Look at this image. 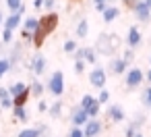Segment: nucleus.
I'll return each instance as SVG.
<instances>
[{
	"instance_id": "nucleus-1",
	"label": "nucleus",
	"mask_w": 151,
	"mask_h": 137,
	"mask_svg": "<svg viewBox=\"0 0 151 137\" xmlns=\"http://www.w3.org/2000/svg\"><path fill=\"white\" fill-rule=\"evenodd\" d=\"M58 27V15L56 13H48L46 17H42L40 19V23H37V27H35V31H33V44L35 46H42L44 44V40L54 31Z\"/></svg>"
},
{
	"instance_id": "nucleus-2",
	"label": "nucleus",
	"mask_w": 151,
	"mask_h": 137,
	"mask_svg": "<svg viewBox=\"0 0 151 137\" xmlns=\"http://www.w3.org/2000/svg\"><path fill=\"white\" fill-rule=\"evenodd\" d=\"M118 46H120V40L114 33H101L95 42V52H99L104 56H112Z\"/></svg>"
},
{
	"instance_id": "nucleus-3",
	"label": "nucleus",
	"mask_w": 151,
	"mask_h": 137,
	"mask_svg": "<svg viewBox=\"0 0 151 137\" xmlns=\"http://www.w3.org/2000/svg\"><path fill=\"white\" fill-rule=\"evenodd\" d=\"M46 89L52 94V96H62L64 94V75L60 71H54L50 75V81L46 85Z\"/></svg>"
},
{
	"instance_id": "nucleus-4",
	"label": "nucleus",
	"mask_w": 151,
	"mask_h": 137,
	"mask_svg": "<svg viewBox=\"0 0 151 137\" xmlns=\"http://www.w3.org/2000/svg\"><path fill=\"white\" fill-rule=\"evenodd\" d=\"M106 81H108V73H106V69L95 67V69L89 73V83H91V87H95V89H104V87H106Z\"/></svg>"
},
{
	"instance_id": "nucleus-5",
	"label": "nucleus",
	"mask_w": 151,
	"mask_h": 137,
	"mask_svg": "<svg viewBox=\"0 0 151 137\" xmlns=\"http://www.w3.org/2000/svg\"><path fill=\"white\" fill-rule=\"evenodd\" d=\"M143 79H145L143 71H141L139 67H132V69H128V71H126V77H124V85H126L128 89H132V87H139V85L143 83Z\"/></svg>"
},
{
	"instance_id": "nucleus-6",
	"label": "nucleus",
	"mask_w": 151,
	"mask_h": 137,
	"mask_svg": "<svg viewBox=\"0 0 151 137\" xmlns=\"http://www.w3.org/2000/svg\"><path fill=\"white\" fill-rule=\"evenodd\" d=\"M132 13H134V17H137L139 21H143V23H147V21L151 19V11H149V7L145 4V0H137V2L132 4Z\"/></svg>"
},
{
	"instance_id": "nucleus-7",
	"label": "nucleus",
	"mask_w": 151,
	"mask_h": 137,
	"mask_svg": "<svg viewBox=\"0 0 151 137\" xmlns=\"http://www.w3.org/2000/svg\"><path fill=\"white\" fill-rule=\"evenodd\" d=\"M46 69H48L46 58H44L42 54H33V58H31V62H29V71H31L33 75H44Z\"/></svg>"
},
{
	"instance_id": "nucleus-8",
	"label": "nucleus",
	"mask_w": 151,
	"mask_h": 137,
	"mask_svg": "<svg viewBox=\"0 0 151 137\" xmlns=\"http://www.w3.org/2000/svg\"><path fill=\"white\" fill-rule=\"evenodd\" d=\"M101 123L97 120V116L95 118H89L85 125H83V133H85V137H97V135H101Z\"/></svg>"
},
{
	"instance_id": "nucleus-9",
	"label": "nucleus",
	"mask_w": 151,
	"mask_h": 137,
	"mask_svg": "<svg viewBox=\"0 0 151 137\" xmlns=\"http://www.w3.org/2000/svg\"><path fill=\"white\" fill-rule=\"evenodd\" d=\"M70 120H73V125H77V127H83V125L89 120V114H87V110H85L83 106H77V108L70 112Z\"/></svg>"
},
{
	"instance_id": "nucleus-10",
	"label": "nucleus",
	"mask_w": 151,
	"mask_h": 137,
	"mask_svg": "<svg viewBox=\"0 0 151 137\" xmlns=\"http://www.w3.org/2000/svg\"><path fill=\"white\" fill-rule=\"evenodd\" d=\"M141 42H143V36H141V31H139V27H130L128 29V36H126V44H128V48H137V46H141Z\"/></svg>"
},
{
	"instance_id": "nucleus-11",
	"label": "nucleus",
	"mask_w": 151,
	"mask_h": 137,
	"mask_svg": "<svg viewBox=\"0 0 151 137\" xmlns=\"http://www.w3.org/2000/svg\"><path fill=\"white\" fill-rule=\"evenodd\" d=\"M21 21H23V13L21 11H17V13H13L11 17H6L4 19V27H9V29H19V25H21Z\"/></svg>"
},
{
	"instance_id": "nucleus-12",
	"label": "nucleus",
	"mask_w": 151,
	"mask_h": 137,
	"mask_svg": "<svg viewBox=\"0 0 151 137\" xmlns=\"http://www.w3.org/2000/svg\"><path fill=\"white\" fill-rule=\"evenodd\" d=\"M126 62H124V58H112V62H110V73L112 75H124L126 73Z\"/></svg>"
},
{
	"instance_id": "nucleus-13",
	"label": "nucleus",
	"mask_w": 151,
	"mask_h": 137,
	"mask_svg": "<svg viewBox=\"0 0 151 137\" xmlns=\"http://www.w3.org/2000/svg\"><path fill=\"white\" fill-rule=\"evenodd\" d=\"M108 118H110L112 123H122V120H124V110H122V106H118V104L110 106V108H108Z\"/></svg>"
},
{
	"instance_id": "nucleus-14",
	"label": "nucleus",
	"mask_w": 151,
	"mask_h": 137,
	"mask_svg": "<svg viewBox=\"0 0 151 137\" xmlns=\"http://www.w3.org/2000/svg\"><path fill=\"white\" fill-rule=\"evenodd\" d=\"M0 108H13V96L9 87H0Z\"/></svg>"
},
{
	"instance_id": "nucleus-15",
	"label": "nucleus",
	"mask_w": 151,
	"mask_h": 137,
	"mask_svg": "<svg viewBox=\"0 0 151 137\" xmlns=\"http://www.w3.org/2000/svg\"><path fill=\"white\" fill-rule=\"evenodd\" d=\"M118 15H120V9H118V7H106V11L101 13V19H104L106 23H112V21L118 19Z\"/></svg>"
},
{
	"instance_id": "nucleus-16",
	"label": "nucleus",
	"mask_w": 151,
	"mask_h": 137,
	"mask_svg": "<svg viewBox=\"0 0 151 137\" xmlns=\"http://www.w3.org/2000/svg\"><path fill=\"white\" fill-rule=\"evenodd\" d=\"M21 56H23V46H21V44H15V46H13V50H11V56H9L11 65L15 67V65L19 62V58H21ZM13 67H11V69H13Z\"/></svg>"
},
{
	"instance_id": "nucleus-17",
	"label": "nucleus",
	"mask_w": 151,
	"mask_h": 137,
	"mask_svg": "<svg viewBox=\"0 0 151 137\" xmlns=\"http://www.w3.org/2000/svg\"><path fill=\"white\" fill-rule=\"evenodd\" d=\"M13 118L15 120H21V123L29 120V114H27L25 106H13Z\"/></svg>"
},
{
	"instance_id": "nucleus-18",
	"label": "nucleus",
	"mask_w": 151,
	"mask_h": 137,
	"mask_svg": "<svg viewBox=\"0 0 151 137\" xmlns=\"http://www.w3.org/2000/svg\"><path fill=\"white\" fill-rule=\"evenodd\" d=\"M48 110H50V116L52 118H60V114H62V110H64V102H52V106H48Z\"/></svg>"
},
{
	"instance_id": "nucleus-19",
	"label": "nucleus",
	"mask_w": 151,
	"mask_h": 137,
	"mask_svg": "<svg viewBox=\"0 0 151 137\" xmlns=\"http://www.w3.org/2000/svg\"><path fill=\"white\" fill-rule=\"evenodd\" d=\"M77 38H87V33H89V21L87 19H81L79 23H77Z\"/></svg>"
},
{
	"instance_id": "nucleus-20",
	"label": "nucleus",
	"mask_w": 151,
	"mask_h": 137,
	"mask_svg": "<svg viewBox=\"0 0 151 137\" xmlns=\"http://www.w3.org/2000/svg\"><path fill=\"white\" fill-rule=\"evenodd\" d=\"M29 96H31V91H29V87H27L25 91H21L19 96H15V98H13V106H25V104H27V100H29Z\"/></svg>"
},
{
	"instance_id": "nucleus-21",
	"label": "nucleus",
	"mask_w": 151,
	"mask_h": 137,
	"mask_svg": "<svg viewBox=\"0 0 151 137\" xmlns=\"http://www.w3.org/2000/svg\"><path fill=\"white\" fill-rule=\"evenodd\" d=\"M37 23H40V19H35V17H27V19L23 21V29H25V31H29V33L33 36V31H35Z\"/></svg>"
},
{
	"instance_id": "nucleus-22",
	"label": "nucleus",
	"mask_w": 151,
	"mask_h": 137,
	"mask_svg": "<svg viewBox=\"0 0 151 137\" xmlns=\"http://www.w3.org/2000/svg\"><path fill=\"white\" fill-rule=\"evenodd\" d=\"M44 83L42 81H33L31 85H29V91H31V96H35V98H42V94H44Z\"/></svg>"
},
{
	"instance_id": "nucleus-23",
	"label": "nucleus",
	"mask_w": 151,
	"mask_h": 137,
	"mask_svg": "<svg viewBox=\"0 0 151 137\" xmlns=\"http://www.w3.org/2000/svg\"><path fill=\"white\" fill-rule=\"evenodd\" d=\"M83 60L89 62V65H95V62H97V52H95V48H85V56H83Z\"/></svg>"
},
{
	"instance_id": "nucleus-24",
	"label": "nucleus",
	"mask_w": 151,
	"mask_h": 137,
	"mask_svg": "<svg viewBox=\"0 0 151 137\" xmlns=\"http://www.w3.org/2000/svg\"><path fill=\"white\" fill-rule=\"evenodd\" d=\"M27 87H29V85H25V83H23V81H17V83H13V85H11V87H9V91H11V96H13V98H15V96H19V94H21V91H25V89H27Z\"/></svg>"
},
{
	"instance_id": "nucleus-25",
	"label": "nucleus",
	"mask_w": 151,
	"mask_h": 137,
	"mask_svg": "<svg viewBox=\"0 0 151 137\" xmlns=\"http://www.w3.org/2000/svg\"><path fill=\"white\" fill-rule=\"evenodd\" d=\"M40 135H42V129H40V127H33V129H23V131H19L17 137H40Z\"/></svg>"
},
{
	"instance_id": "nucleus-26",
	"label": "nucleus",
	"mask_w": 151,
	"mask_h": 137,
	"mask_svg": "<svg viewBox=\"0 0 151 137\" xmlns=\"http://www.w3.org/2000/svg\"><path fill=\"white\" fill-rule=\"evenodd\" d=\"M95 102H97V98H93V96H91V94H85V96H83V100H81V104H79V106H83V108H85V110H87V108H91V106H93V104H95Z\"/></svg>"
},
{
	"instance_id": "nucleus-27",
	"label": "nucleus",
	"mask_w": 151,
	"mask_h": 137,
	"mask_svg": "<svg viewBox=\"0 0 151 137\" xmlns=\"http://www.w3.org/2000/svg\"><path fill=\"white\" fill-rule=\"evenodd\" d=\"M11 60L9 58H0V77H2V75H6L9 71H11Z\"/></svg>"
},
{
	"instance_id": "nucleus-28",
	"label": "nucleus",
	"mask_w": 151,
	"mask_h": 137,
	"mask_svg": "<svg viewBox=\"0 0 151 137\" xmlns=\"http://www.w3.org/2000/svg\"><path fill=\"white\" fill-rule=\"evenodd\" d=\"M4 2H6V7H9L13 13H17V11L23 7V0H4Z\"/></svg>"
},
{
	"instance_id": "nucleus-29",
	"label": "nucleus",
	"mask_w": 151,
	"mask_h": 137,
	"mask_svg": "<svg viewBox=\"0 0 151 137\" xmlns=\"http://www.w3.org/2000/svg\"><path fill=\"white\" fill-rule=\"evenodd\" d=\"M75 50H77V42H75V40H66V42H64V52H66V54H73Z\"/></svg>"
},
{
	"instance_id": "nucleus-30",
	"label": "nucleus",
	"mask_w": 151,
	"mask_h": 137,
	"mask_svg": "<svg viewBox=\"0 0 151 137\" xmlns=\"http://www.w3.org/2000/svg\"><path fill=\"white\" fill-rule=\"evenodd\" d=\"M141 100H143V104H145L147 108H151V87H147V89L143 91V96H141Z\"/></svg>"
},
{
	"instance_id": "nucleus-31",
	"label": "nucleus",
	"mask_w": 151,
	"mask_h": 137,
	"mask_svg": "<svg viewBox=\"0 0 151 137\" xmlns=\"http://www.w3.org/2000/svg\"><path fill=\"white\" fill-rule=\"evenodd\" d=\"M99 106H101V104H99V102H95L91 108H87V114H89V118H95V116L99 114Z\"/></svg>"
},
{
	"instance_id": "nucleus-32",
	"label": "nucleus",
	"mask_w": 151,
	"mask_h": 137,
	"mask_svg": "<svg viewBox=\"0 0 151 137\" xmlns=\"http://www.w3.org/2000/svg\"><path fill=\"white\" fill-rule=\"evenodd\" d=\"M2 42H4V44H11V42H13V29L4 27V31H2Z\"/></svg>"
},
{
	"instance_id": "nucleus-33",
	"label": "nucleus",
	"mask_w": 151,
	"mask_h": 137,
	"mask_svg": "<svg viewBox=\"0 0 151 137\" xmlns=\"http://www.w3.org/2000/svg\"><path fill=\"white\" fill-rule=\"evenodd\" d=\"M93 7H95V11L104 13V11H106V7H108V0H93Z\"/></svg>"
},
{
	"instance_id": "nucleus-34",
	"label": "nucleus",
	"mask_w": 151,
	"mask_h": 137,
	"mask_svg": "<svg viewBox=\"0 0 151 137\" xmlns=\"http://www.w3.org/2000/svg\"><path fill=\"white\" fill-rule=\"evenodd\" d=\"M68 137H85V133H83V129H81V127H77V125H75V127L68 131Z\"/></svg>"
},
{
	"instance_id": "nucleus-35",
	"label": "nucleus",
	"mask_w": 151,
	"mask_h": 137,
	"mask_svg": "<svg viewBox=\"0 0 151 137\" xmlns=\"http://www.w3.org/2000/svg\"><path fill=\"white\" fill-rule=\"evenodd\" d=\"M83 71H85V60L79 58V60L75 62V73H77V75H83Z\"/></svg>"
},
{
	"instance_id": "nucleus-36",
	"label": "nucleus",
	"mask_w": 151,
	"mask_h": 137,
	"mask_svg": "<svg viewBox=\"0 0 151 137\" xmlns=\"http://www.w3.org/2000/svg\"><path fill=\"white\" fill-rule=\"evenodd\" d=\"M130 125H132L134 129H139V127H143V125H145V114H137V118H134V120H132Z\"/></svg>"
},
{
	"instance_id": "nucleus-37",
	"label": "nucleus",
	"mask_w": 151,
	"mask_h": 137,
	"mask_svg": "<svg viewBox=\"0 0 151 137\" xmlns=\"http://www.w3.org/2000/svg\"><path fill=\"white\" fill-rule=\"evenodd\" d=\"M122 58H124V62H126V65H128V62H132V58H134V52H132V48H128V50L124 52V56H122Z\"/></svg>"
},
{
	"instance_id": "nucleus-38",
	"label": "nucleus",
	"mask_w": 151,
	"mask_h": 137,
	"mask_svg": "<svg viewBox=\"0 0 151 137\" xmlns=\"http://www.w3.org/2000/svg\"><path fill=\"white\" fill-rule=\"evenodd\" d=\"M108 100H110V94H108L106 89H101V94L97 96V102H99V104H106Z\"/></svg>"
},
{
	"instance_id": "nucleus-39",
	"label": "nucleus",
	"mask_w": 151,
	"mask_h": 137,
	"mask_svg": "<svg viewBox=\"0 0 151 137\" xmlns=\"http://www.w3.org/2000/svg\"><path fill=\"white\" fill-rule=\"evenodd\" d=\"M137 131H139V129H134L132 125H128V127H126V131H124V137H134V133H137Z\"/></svg>"
},
{
	"instance_id": "nucleus-40",
	"label": "nucleus",
	"mask_w": 151,
	"mask_h": 137,
	"mask_svg": "<svg viewBox=\"0 0 151 137\" xmlns=\"http://www.w3.org/2000/svg\"><path fill=\"white\" fill-rule=\"evenodd\" d=\"M54 4H56V0H44V7H46L48 11H52V9H54Z\"/></svg>"
},
{
	"instance_id": "nucleus-41",
	"label": "nucleus",
	"mask_w": 151,
	"mask_h": 137,
	"mask_svg": "<svg viewBox=\"0 0 151 137\" xmlns=\"http://www.w3.org/2000/svg\"><path fill=\"white\" fill-rule=\"evenodd\" d=\"M37 110H40V112H46V110H48V104H46V102H40V104H37Z\"/></svg>"
},
{
	"instance_id": "nucleus-42",
	"label": "nucleus",
	"mask_w": 151,
	"mask_h": 137,
	"mask_svg": "<svg viewBox=\"0 0 151 137\" xmlns=\"http://www.w3.org/2000/svg\"><path fill=\"white\" fill-rule=\"evenodd\" d=\"M33 7H35V9H42V7H44V0H33Z\"/></svg>"
},
{
	"instance_id": "nucleus-43",
	"label": "nucleus",
	"mask_w": 151,
	"mask_h": 137,
	"mask_svg": "<svg viewBox=\"0 0 151 137\" xmlns=\"http://www.w3.org/2000/svg\"><path fill=\"white\" fill-rule=\"evenodd\" d=\"M124 2H126V7H128V9H132V4L137 2V0H124Z\"/></svg>"
},
{
	"instance_id": "nucleus-44",
	"label": "nucleus",
	"mask_w": 151,
	"mask_h": 137,
	"mask_svg": "<svg viewBox=\"0 0 151 137\" xmlns=\"http://www.w3.org/2000/svg\"><path fill=\"white\" fill-rule=\"evenodd\" d=\"M147 81L151 83V69H149V73H147Z\"/></svg>"
},
{
	"instance_id": "nucleus-45",
	"label": "nucleus",
	"mask_w": 151,
	"mask_h": 137,
	"mask_svg": "<svg viewBox=\"0 0 151 137\" xmlns=\"http://www.w3.org/2000/svg\"><path fill=\"white\" fill-rule=\"evenodd\" d=\"M145 4L149 7V11H151V0H145Z\"/></svg>"
},
{
	"instance_id": "nucleus-46",
	"label": "nucleus",
	"mask_w": 151,
	"mask_h": 137,
	"mask_svg": "<svg viewBox=\"0 0 151 137\" xmlns=\"http://www.w3.org/2000/svg\"><path fill=\"white\" fill-rule=\"evenodd\" d=\"M134 137H143V135H141V133H139V131H137V133H134Z\"/></svg>"
},
{
	"instance_id": "nucleus-47",
	"label": "nucleus",
	"mask_w": 151,
	"mask_h": 137,
	"mask_svg": "<svg viewBox=\"0 0 151 137\" xmlns=\"http://www.w3.org/2000/svg\"><path fill=\"white\" fill-rule=\"evenodd\" d=\"M0 23H2V15H0Z\"/></svg>"
},
{
	"instance_id": "nucleus-48",
	"label": "nucleus",
	"mask_w": 151,
	"mask_h": 137,
	"mask_svg": "<svg viewBox=\"0 0 151 137\" xmlns=\"http://www.w3.org/2000/svg\"><path fill=\"white\" fill-rule=\"evenodd\" d=\"M149 62H151V56H149Z\"/></svg>"
}]
</instances>
